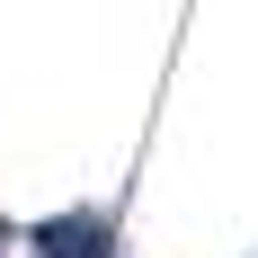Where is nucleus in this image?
Wrapping results in <instances>:
<instances>
[{
	"mask_svg": "<svg viewBox=\"0 0 258 258\" xmlns=\"http://www.w3.org/2000/svg\"><path fill=\"white\" fill-rule=\"evenodd\" d=\"M18 258H125V214L107 196H72V205L18 223Z\"/></svg>",
	"mask_w": 258,
	"mask_h": 258,
	"instance_id": "obj_1",
	"label": "nucleus"
},
{
	"mask_svg": "<svg viewBox=\"0 0 258 258\" xmlns=\"http://www.w3.org/2000/svg\"><path fill=\"white\" fill-rule=\"evenodd\" d=\"M0 258H18V223H9V214H0Z\"/></svg>",
	"mask_w": 258,
	"mask_h": 258,
	"instance_id": "obj_2",
	"label": "nucleus"
}]
</instances>
